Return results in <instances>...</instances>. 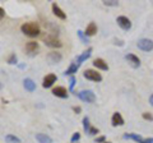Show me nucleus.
<instances>
[{
  "mask_svg": "<svg viewBox=\"0 0 153 143\" xmlns=\"http://www.w3.org/2000/svg\"><path fill=\"white\" fill-rule=\"evenodd\" d=\"M21 30L28 37H36V36L40 35V32H41L40 26H38V23H36V22H27V23H25V25H22Z\"/></svg>",
  "mask_w": 153,
  "mask_h": 143,
  "instance_id": "f257e3e1",
  "label": "nucleus"
},
{
  "mask_svg": "<svg viewBox=\"0 0 153 143\" xmlns=\"http://www.w3.org/2000/svg\"><path fill=\"white\" fill-rule=\"evenodd\" d=\"M83 102H87V104H92L96 101V95L93 93V91H80L78 93H75Z\"/></svg>",
  "mask_w": 153,
  "mask_h": 143,
  "instance_id": "f03ea898",
  "label": "nucleus"
},
{
  "mask_svg": "<svg viewBox=\"0 0 153 143\" xmlns=\"http://www.w3.org/2000/svg\"><path fill=\"white\" fill-rule=\"evenodd\" d=\"M83 77L85 79L93 80V82H101V80H102V75L100 73H97L96 70H93V69H87L83 73Z\"/></svg>",
  "mask_w": 153,
  "mask_h": 143,
  "instance_id": "7ed1b4c3",
  "label": "nucleus"
},
{
  "mask_svg": "<svg viewBox=\"0 0 153 143\" xmlns=\"http://www.w3.org/2000/svg\"><path fill=\"white\" fill-rule=\"evenodd\" d=\"M138 49H140L143 51H152L153 50V41L149 39H140L137 42Z\"/></svg>",
  "mask_w": 153,
  "mask_h": 143,
  "instance_id": "20e7f679",
  "label": "nucleus"
},
{
  "mask_svg": "<svg viewBox=\"0 0 153 143\" xmlns=\"http://www.w3.org/2000/svg\"><path fill=\"white\" fill-rule=\"evenodd\" d=\"M124 138L125 139H133L138 143H153L152 138H143L139 134H134V133H129V134L126 133V134H124Z\"/></svg>",
  "mask_w": 153,
  "mask_h": 143,
  "instance_id": "39448f33",
  "label": "nucleus"
},
{
  "mask_svg": "<svg viewBox=\"0 0 153 143\" xmlns=\"http://www.w3.org/2000/svg\"><path fill=\"white\" fill-rule=\"evenodd\" d=\"M116 22H117V25L120 26L123 30H125V31H129V30L131 28V22H130V19H129L128 17H125V16L117 17Z\"/></svg>",
  "mask_w": 153,
  "mask_h": 143,
  "instance_id": "423d86ee",
  "label": "nucleus"
},
{
  "mask_svg": "<svg viewBox=\"0 0 153 143\" xmlns=\"http://www.w3.org/2000/svg\"><path fill=\"white\" fill-rule=\"evenodd\" d=\"M38 50H40V46H38V44L36 41H30V42H27L26 44V51H27V54L28 55H36Z\"/></svg>",
  "mask_w": 153,
  "mask_h": 143,
  "instance_id": "0eeeda50",
  "label": "nucleus"
},
{
  "mask_svg": "<svg viewBox=\"0 0 153 143\" xmlns=\"http://www.w3.org/2000/svg\"><path fill=\"white\" fill-rule=\"evenodd\" d=\"M61 58H63L60 52H56V51H51L46 55V59L49 61V64H57L61 60Z\"/></svg>",
  "mask_w": 153,
  "mask_h": 143,
  "instance_id": "6e6552de",
  "label": "nucleus"
},
{
  "mask_svg": "<svg viewBox=\"0 0 153 143\" xmlns=\"http://www.w3.org/2000/svg\"><path fill=\"white\" fill-rule=\"evenodd\" d=\"M45 44L50 47H61V42L56 36H47L45 37Z\"/></svg>",
  "mask_w": 153,
  "mask_h": 143,
  "instance_id": "1a4fd4ad",
  "label": "nucleus"
},
{
  "mask_svg": "<svg viewBox=\"0 0 153 143\" xmlns=\"http://www.w3.org/2000/svg\"><path fill=\"white\" fill-rule=\"evenodd\" d=\"M55 82H56V75H55L54 73H50V74H47L46 77L44 78V82H42V87H44V88H50Z\"/></svg>",
  "mask_w": 153,
  "mask_h": 143,
  "instance_id": "9d476101",
  "label": "nucleus"
},
{
  "mask_svg": "<svg viewBox=\"0 0 153 143\" xmlns=\"http://www.w3.org/2000/svg\"><path fill=\"white\" fill-rule=\"evenodd\" d=\"M52 95L56 97H60V98H68L69 96V93L68 91H66V88L64 87H55V88H52Z\"/></svg>",
  "mask_w": 153,
  "mask_h": 143,
  "instance_id": "9b49d317",
  "label": "nucleus"
},
{
  "mask_svg": "<svg viewBox=\"0 0 153 143\" xmlns=\"http://www.w3.org/2000/svg\"><path fill=\"white\" fill-rule=\"evenodd\" d=\"M125 59L128 60V63L130 64L133 68H138V66L140 65V59L138 58L137 55H134V54H128V55H125Z\"/></svg>",
  "mask_w": 153,
  "mask_h": 143,
  "instance_id": "f8f14e48",
  "label": "nucleus"
},
{
  "mask_svg": "<svg viewBox=\"0 0 153 143\" xmlns=\"http://www.w3.org/2000/svg\"><path fill=\"white\" fill-rule=\"evenodd\" d=\"M91 54H92V47H89V49H87L85 51H83L82 54H80V55L78 56V58H76V65H78V66L82 65V63H83V61H85V60H87V59L89 58Z\"/></svg>",
  "mask_w": 153,
  "mask_h": 143,
  "instance_id": "ddd939ff",
  "label": "nucleus"
},
{
  "mask_svg": "<svg viewBox=\"0 0 153 143\" xmlns=\"http://www.w3.org/2000/svg\"><path fill=\"white\" fill-rule=\"evenodd\" d=\"M51 8H52V12H54V14H55L57 18H60V19H65V18H66V14H65L63 10H61V8L57 5L56 3L52 4Z\"/></svg>",
  "mask_w": 153,
  "mask_h": 143,
  "instance_id": "4468645a",
  "label": "nucleus"
},
{
  "mask_svg": "<svg viewBox=\"0 0 153 143\" xmlns=\"http://www.w3.org/2000/svg\"><path fill=\"white\" fill-rule=\"evenodd\" d=\"M111 123H112L114 127L124 125V119H123V116H121V114H120V112H114L112 119H111Z\"/></svg>",
  "mask_w": 153,
  "mask_h": 143,
  "instance_id": "2eb2a0df",
  "label": "nucleus"
},
{
  "mask_svg": "<svg viewBox=\"0 0 153 143\" xmlns=\"http://www.w3.org/2000/svg\"><path fill=\"white\" fill-rule=\"evenodd\" d=\"M23 86H25L26 91H28V92H33L36 89V83L33 82V79H31V78H26L23 80Z\"/></svg>",
  "mask_w": 153,
  "mask_h": 143,
  "instance_id": "dca6fc26",
  "label": "nucleus"
},
{
  "mask_svg": "<svg viewBox=\"0 0 153 143\" xmlns=\"http://www.w3.org/2000/svg\"><path fill=\"white\" fill-rule=\"evenodd\" d=\"M93 65L96 66V68L101 69V70H108V65H107V63H106V61H105L103 59H101V58L94 59Z\"/></svg>",
  "mask_w": 153,
  "mask_h": 143,
  "instance_id": "f3484780",
  "label": "nucleus"
},
{
  "mask_svg": "<svg viewBox=\"0 0 153 143\" xmlns=\"http://www.w3.org/2000/svg\"><path fill=\"white\" fill-rule=\"evenodd\" d=\"M96 32H97V26H96V23L94 22H91L89 25L87 26V28H85V36H93L96 35Z\"/></svg>",
  "mask_w": 153,
  "mask_h": 143,
  "instance_id": "a211bd4d",
  "label": "nucleus"
},
{
  "mask_svg": "<svg viewBox=\"0 0 153 143\" xmlns=\"http://www.w3.org/2000/svg\"><path fill=\"white\" fill-rule=\"evenodd\" d=\"M36 139L40 143H52L51 138L47 134H44V133H37V134H36Z\"/></svg>",
  "mask_w": 153,
  "mask_h": 143,
  "instance_id": "6ab92c4d",
  "label": "nucleus"
},
{
  "mask_svg": "<svg viewBox=\"0 0 153 143\" xmlns=\"http://www.w3.org/2000/svg\"><path fill=\"white\" fill-rule=\"evenodd\" d=\"M78 69H79V66L76 65V63H71L69 68L64 72V75H70V77H71V75H73L74 73H76V72H78Z\"/></svg>",
  "mask_w": 153,
  "mask_h": 143,
  "instance_id": "aec40b11",
  "label": "nucleus"
},
{
  "mask_svg": "<svg viewBox=\"0 0 153 143\" xmlns=\"http://www.w3.org/2000/svg\"><path fill=\"white\" fill-rule=\"evenodd\" d=\"M5 141H7V142H10V143H21V139H19L18 137L13 136V134H7Z\"/></svg>",
  "mask_w": 153,
  "mask_h": 143,
  "instance_id": "412c9836",
  "label": "nucleus"
},
{
  "mask_svg": "<svg viewBox=\"0 0 153 143\" xmlns=\"http://www.w3.org/2000/svg\"><path fill=\"white\" fill-rule=\"evenodd\" d=\"M89 128H91V124H89V118L88 116H84L83 118V129L84 132L88 134V132H89Z\"/></svg>",
  "mask_w": 153,
  "mask_h": 143,
  "instance_id": "4be33fe9",
  "label": "nucleus"
},
{
  "mask_svg": "<svg viewBox=\"0 0 153 143\" xmlns=\"http://www.w3.org/2000/svg\"><path fill=\"white\" fill-rule=\"evenodd\" d=\"M78 36H79V39H80V41H82V44H84V45H87L88 44V37L85 36V33L83 32V31H80V30H78Z\"/></svg>",
  "mask_w": 153,
  "mask_h": 143,
  "instance_id": "5701e85b",
  "label": "nucleus"
},
{
  "mask_svg": "<svg viewBox=\"0 0 153 143\" xmlns=\"http://www.w3.org/2000/svg\"><path fill=\"white\" fill-rule=\"evenodd\" d=\"M17 61H18V59H17V55H16V54H12V55L8 58V64H10V65L17 64Z\"/></svg>",
  "mask_w": 153,
  "mask_h": 143,
  "instance_id": "b1692460",
  "label": "nucleus"
},
{
  "mask_svg": "<svg viewBox=\"0 0 153 143\" xmlns=\"http://www.w3.org/2000/svg\"><path fill=\"white\" fill-rule=\"evenodd\" d=\"M74 86H75V77L71 75V77L69 78V89L70 91H74Z\"/></svg>",
  "mask_w": 153,
  "mask_h": 143,
  "instance_id": "393cba45",
  "label": "nucleus"
},
{
  "mask_svg": "<svg viewBox=\"0 0 153 143\" xmlns=\"http://www.w3.org/2000/svg\"><path fill=\"white\" fill-rule=\"evenodd\" d=\"M79 139H80V134H79L78 132H75L74 134L71 136V139H70V142H71V143H75V142H78Z\"/></svg>",
  "mask_w": 153,
  "mask_h": 143,
  "instance_id": "a878e982",
  "label": "nucleus"
},
{
  "mask_svg": "<svg viewBox=\"0 0 153 143\" xmlns=\"http://www.w3.org/2000/svg\"><path fill=\"white\" fill-rule=\"evenodd\" d=\"M105 5L107 7H117L119 5V1H115V0H108V1H103Z\"/></svg>",
  "mask_w": 153,
  "mask_h": 143,
  "instance_id": "bb28decb",
  "label": "nucleus"
},
{
  "mask_svg": "<svg viewBox=\"0 0 153 143\" xmlns=\"http://www.w3.org/2000/svg\"><path fill=\"white\" fill-rule=\"evenodd\" d=\"M98 128H94V127H92L91 125V128H89V132H88V136H96V134H98Z\"/></svg>",
  "mask_w": 153,
  "mask_h": 143,
  "instance_id": "cd10ccee",
  "label": "nucleus"
},
{
  "mask_svg": "<svg viewBox=\"0 0 153 143\" xmlns=\"http://www.w3.org/2000/svg\"><path fill=\"white\" fill-rule=\"evenodd\" d=\"M143 119H146V120H149V121H152L153 120V115L151 112H143Z\"/></svg>",
  "mask_w": 153,
  "mask_h": 143,
  "instance_id": "c85d7f7f",
  "label": "nucleus"
},
{
  "mask_svg": "<svg viewBox=\"0 0 153 143\" xmlns=\"http://www.w3.org/2000/svg\"><path fill=\"white\" fill-rule=\"evenodd\" d=\"M96 142H97V143H105V136H101V137L96 138Z\"/></svg>",
  "mask_w": 153,
  "mask_h": 143,
  "instance_id": "c756f323",
  "label": "nucleus"
},
{
  "mask_svg": "<svg viewBox=\"0 0 153 143\" xmlns=\"http://www.w3.org/2000/svg\"><path fill=\"white\" fill-rule=\"evenodd\" d=\"M73 110H74V112H76V114H80V111H82V109H80L79 106H74V107H73Z\"/></svg>",
  "mask_w": 153,
  "mask_h": 143,
  "instance_id": "7c9ffc66",
  "label": "nucleus"
},
{
  "mask_svg": "<svg viewBox=\"0 0 153 143\" xmlns=\"http://www.w3.org/2000/svg\"><path fill=\"white\" fill-rule=\"evenodd\" d=\"M4 16H5V12H4L3 8H0V19H3Z\"/></svg>",
  "mask_w": 153,
  "mask_h": 143,
  "instance_id": "2f4dec72",
  "label": "nucleus"
},
{
  "mask_svg": "<svg viewBox=\"0 0 153 143\" xmlns=\"http://www.w3.org/2000/svg\"><path fill=\"white\" fill-rule=\"evenodd\" d=\"M149 104L153 106V95H151V97H149Z\"/></svg>",
  "mask_w": 153,
  "mask_h": 143,
  "instance_id": "473e14b6",
  "label": "nucleus"
},
{
  "mask_svg": "<svg viewBox=\"0 0 153 143\" xmlns=\"http://www.w3.org/2000/svg\"><path fill=\"white\" fill-rule=\"evenodd\" d=\"M1 88H3V84H1V83H0V89H1Z\"/></svg>",
  "mask_w": 153,
  "mask_h": 143,
  "instance_id": "72a5a7b5",
  "label": "nucleus"
},
{
  "mask_svg": "<svg viewBox=\"0 0 153 143\" xmlns=\"http://www.w3.org/2000/svg\"><path fill=\"white\" fill-rule=\"evenodd\" d=\"M105 143H111V142H105Z\"/></svg>",
  "mask_w": 153,
  "mask_h": 143,
  "instance_id": "f704fd0d",
  "label": "nucleus"
}]
</instances>
